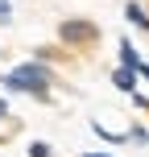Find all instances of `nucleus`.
<instances>
[{
    "instance_id": "6e6552de",
    "label": "nucleus",
    "mask_w": 149,
    "mask_h": 157,
    "mask_svg": "<svg viewBox=\"0 0 149 157\" xmlns=\"http://www.w3.org/2000/svg\"><path fill=\"white\" fill-rule=\"evenodd\" d=\"M0 116H8V108H4V99H0Z\"/></svg>"
},
{
    "instance_id": "f03ea898",
    "label": "nucleus",
    "mask_w": 149,
    "mask_h": 157,
    "mask_svg": "<svg viewBox=\"0 0 149 157\" xmlns=\"http://www.w3.org/2000/svg\"><path fill=\"white\" fill-rule=\"evenodd\" d=\"M112 83H116L120 91H133L137 87V71L133 66H116V71H112Z\"/></svg>"
},
{
    "instance_id": "423d86ee",
    "label": "nucleus",
    "mask_w": 149,
    "mask_h": 157,
    "mask_svg": "<svg viewBox=\"0 0 149 157\" xmlns=\"http://www.w3.org/2000/svg\"><path fill=\"white\" fill-rule=\"evenodd\" d=\"M29 157H50V145H41V141L29 145Z\"/></svg>"
},
{
    "instance_id": "7ed1b4c3",
    "label": "nucleus",
    "mask_w": 149,
    "mask_h": 157,
    "mask_svg": "<svg viewBox=\"0 0 149 157\" xmlns=\"http://www.w3.org/2000/svg\"><path fill=\"white\" fill-rule=\"evenodd\" d=\"M62 37L66 41H91L95 29H91V25H62Z\"/></svg>"
},
{
    "instance_id": "1a4fd4ad",
    "label": "nucleus",
    "mask_w": 149,
    "mask_h": 157,
    "mask_svg": "<svg viewBox=\"0 0 149 157\" xmlns=\"http://www.w3.org/2000/svg\"><path fill=\"white\" fill-rule=\"evenodd\" d=\"M87 157H108V153H87Z\"/></svg>"
},
{
    "instance_id": "f257e3e1",
    "label": "nucleus",
    "mask_w": 149,
    "mask_h": 157,
    "mask_svg": "<svg viewBox=\"0 0 149 157\" xmlns=\"http://www.w3.org/2000/svg\"><path fill=\"white\" fill-rule=\"evenodd\" d=\"M4 87H8V91H25V95H46L50 71L41 62H25V66H17V71L4 75Z\"/></svg>"
},
{
    "instance_id": "20e7f679",
    "label": "nucleus",
    "mask_w": 149,
    "mask_h": 157,
    "mask_svg": "<svg viewBox=\"0 0 149 157\" xmlns=\"http://www.w3.org/2000/svg\"><path fill=\"white\" fill-rule=\"evenodd\" d=\"M124 13H128V21H133V25H141V29H149V13H145L141 4H128Z\"/></svg>"
},
{
    "instance_id": "0eeeda50",
    "label": "nucleus",
    "mask_w": 149,
    "mask_h": 157,
    "mask_svg": "<svg viewBox=\"0 0 149 157\" xmlns=\"http://www.w3.org/2000/svg\"><path fill=\"white\" fill-rule=\"evenodd\" d=\"M0 21L8 25V0H0Z\"/></svg>"
},
{
    "instance_id": "39448f33",
    "label": "nucleus",
    "mask_w": 149,
    "mask_h": 157,
    "mask_svg": "<svg viewBox=\"0 0 149 157\" xmlns=\"http://www.w3.org/2000/svg\"><path fill=\"white\" fill-rule=\"evenodd\" d=\"M120 62H124V66H133V71L141 66V58H137V50L128 46V41H120Z\"/></svg>"
}]
</instances>
